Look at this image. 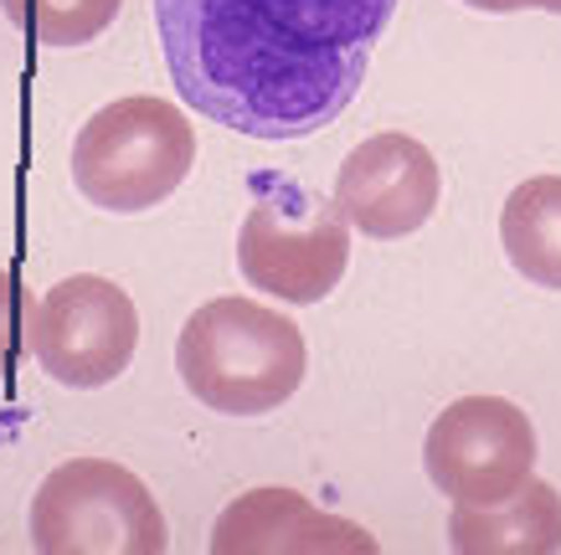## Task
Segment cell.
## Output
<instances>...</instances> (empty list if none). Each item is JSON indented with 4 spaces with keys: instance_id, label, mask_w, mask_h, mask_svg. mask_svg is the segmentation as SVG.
I'll return each mask as SVG.
<instances>
[{
    "instance_id": "1",
    "label": "cell",
    "mask_w": 561,
    "mask_h": 555,
    "mask_svg": "<svg viewBox=\"0 0 561 555\" xmlns=\"http://www.w3.org/2000/svg\"><path fill=\"white\" fill-rule=\"evenodd\" d=\"M397 0H154L175 93L248 139H305L356 103Z\"/></svg>"
},
{
    "instance_id": "2",
    "label": "cell",
    "mask_w": 561,
    "mask_h": 555,
    "mask_svg": "<svg viewBox=\"0 0 561 555\" xmlns=\"http://www.w3.org/2000/svg\"><path fill=\"white\" fill-rule=\"evenodd\" d=\"M175 370L221 417H263L305 386L309 350L289 314L257 299H211L181 324Z\"/></svg>"
},
{
    "instance_id": "3",
    "label": "cell",
    "mask_w": 561,
    "mask_h": 555,
    "mask_svg": "<svg viewBox=\"0 0 561 555\" xmlns=\"http://www.w3.org/2000/svg\"><path fill=\"white\" fill-rule=\"evenodd\" d=\"M191 165H196L191 118L150 93L103 103L72 139V185L114 217H135L175 196Z\"/></svg>"
},
{
    "instance_id": "4",
    "label": "cell",
    "mask_w": 561,
    "mask_h": 555,
    "mask_svg": "<svg viewBox=\"0 0 561 555\" xmlns=\"http://www.w3.org/2000/svg\"><path fill=\"white\" fill-rule=\"evenodd\" d=\"M32 551L165 555L171 530L145 478L108 458H68L32 494Z\"/></svg>"
},
{
    "instance_id": "5",
    "label": "cell",
    "mask_w": 561,
    "mask_h": 555,
    "mask_svg": "<svg viewBox=\"0 0 561 555\" xmlns=\"http://www.w3.org/2000/svg\"><path fill=\"white\" fill-rule=\"evenodd\" d=\"M351 263V221L320 190L294 181H257L238 232L242 278L284 303H320L335 293Z\"/></svg>"
},
{
    "instance_id": "6",
    "label": "cell",
    "mask_w": 561,
    "mask_h": 555,
    "mask_svg": "<svg viewBox=\"0 0 561 555\" xmlns=\"http://www.w3.org/2000/svg\"><path fill=\"white\" fill-rule=\"evenodd\" d=\"M423 469L454 505H505L536 473V427L505 396H459L427 427Z\"/></svg>"
},
{
    "instance_id": "7",
    "label": "cell",
    "mask_w": 561,
    "mask_h": 555,
    "mask_svg": "<svg viewBox=\"0 0 561 555\" xmlns=\"http://www.w3.org/2000/svg\"><path fill=\"white\" fill-rule=\"evenodd\" d=\"M139 350V309L119 284L78 273L51 284L36 303L32 355L57 386L93 391L119 381Z\"/></svg>"
},
{
    "instance_id": "8",
    "label": "cell",
    "mask_w": 561,
    "mask_h": 555,
    "mask_svg": "<svg viewBox=\"0 0 561 555\" xmlns=\"http://www.w3.org/2000/svg\"><path fill=\"white\" fill-rule=\"evenodd\" d=\"M443 196L438 160L423 139L412 135H371L335 170V206L356 232L376 242H397L412 236Z\"/></svg>"
},
{
    "instance_id": "9",
    "label": "cell",
    "mask_w": 561,
    "mask_h": 555,
    "mask_svg": "<svg viewBox=\"0 0 561 555\" xmlns=\"http://www.w3.org/2000/svg\"><path fill=\"white\" fill-rule=\"evenodd\" d=\"M376 535L324 514L294 488H253L217 514L211 555H376Z\"/></svg>"
},
{
    "instance_id": "10",
    "label": "cell",
    "mask_w": 561,
    "mask_h": 555,
    "mask_svg": "<svg viewBox=\"0 0 561 555\" xmlns=\"http://www.w3.org/2000/svg\"><path fill=\"white\" fill-rule=\"evenodd\" d=\"M448 545L459 555H557L561 494L530 473L505 505H454Z\"/></svg>"
},
{
    "instance_id": "11",
    "label": "cell",
    "mask_w": 561,
    "mask_h": 555,
    "mask_svg": "<svg viewBox=\"0 0 561 555\" xmlns=\"http://www.w3.org/2000/svg\"><path fill=\"white\" fill-rule=\"evenodd\" d=\"M500 242L520 278L561 293V175H530L500 211Z\"/></svg>"
},
{
    "instance_id": "12",
    "label": "cell",
    "mask_w": 561,
    "mask_h": 555,
    "mask_svg": "<svg viewBox=\"0 0 561 555\" xmlns=\"http://www.w3.org/2000/svg\"><path fill=\"white\" fill-rule=\"evenodd\" d=\"M124 0H0L5 21L36 47H83L114 26Z\"/></svg>"
},
{
    "instance_id": "13",
    "label": "cell",
    "mask_w": 561,
    "mask_h": 555,
    "mask_svg": "<svg viewBox=\"0 0 561 555\" xmlns=\"http://www.w3.org/2000/svg\"><path fill=\"white\" fill-rule=\"evenodd\" d=\"M32 320L36 299L21 288V278L11 268H0V381L16 370V360L32 350Z\"/></svg>"
},
{
    "instance_id": "14",
    "label": "cell",
    "mask_w": 561,
    "mask_h": 555,
    "mask_svg": "<svg viewBox=\"0 0 561 555\" xmlns=\"http://www.w3.org/2000/svg\"><path fill=\"white\" fill-rule=\"evenodd\" d=\"M463 5H474V11H494V16H505V11H520V0H463Z\"/></svg>"
},
{
    "instance_id": "15",
    "label": "cell",
    "mask_w": 561,
    "mask_h": 555,
    "mask_svg": "<svg viewBox=\"0 0 561 555\" xmlns=\"http://www.w3.org/2000/svg\"><path fill=\"white\" fill-rule=\"evenodd\" d=\"M526 5H536V11H557L561 16V0H520V11H526Z\"/></svg>"
}]
</instances>
